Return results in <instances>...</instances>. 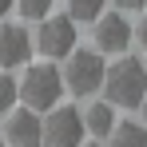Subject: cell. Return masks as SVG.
<instances>
[{"label": "cell", "mask_w": 147, "mask_h": 147, "mask_svg": "<svg viewBox=\"0 0 147 147\" xmlns=\"http://www.w3.org/2000/svg\"><path fill=\"white\" fill-rule=\"evenodd\" d=\"M111 107H139L147 96V64L135 56H123L115 60L107 72H103V88H99Z\"/></svg>", "instance_id": "1"}, {"label": "cell", "mask_w": 147, "mask_h": 147, "mask_svg": "<svg viewBox=\"0 0 147 147\" xmlns=\"http://www.w3.org/2000/svg\"><path fill=\"white\" fill-rule=\"evenodd\" d=\"M60 96H64V76L56 72L52 64H32V68L24 72L20 99H24L32 111H52Z\"/></svg>", "instance_id": "2"}, {"label": "cell", "mask_w": 147, "mask_h": 147, "mask_svg": "<svg viewBox=\"0 0 147 147\" xmlns=\"http://www.w3.org/2000/svg\"><path fill=\"white\" fill-rule=\"evenodd\" d=\"M103 72H107V64H103V52H88V48H76L72 60H68V68H64V88L72 92V96H92L103 88Z\"/></svg>", "instance_id": "3"}, {"label": "cell", "mask_w": 147, "mask_h": 147, "mask_svg": "<svg viewBox=\"0 0 147 147\" xmlns=\"http://www.w3.org/2000/svg\"><path fill=\"white\" fill-rule=\"evenodd\" d=\"M84 135H88L84 111H76V107H52V115L44 119V139H40V147H80Z\"/></svg>", "instance_id": "4"}, {"label": "cell", "mask_w": 147, "mask_h": 147, "mask_svg": "<svg viewBox=\"0 0 147 147\" xmlns=\"http://www.w3.org/2000/svg\"><path fill=\"white\" fill-rule=\"evenodd\" d=\"M36 48L48 60H64L76 52V20L72 16H44L40 36H36Z\"/></svg>", "instance_id": "5"}, {"label": "cell", "mask_w": 147, "mask_h": 147, "mask_svg": "<svg viewBox=\"0 0 147 147\" xmlns=\"http://www.w3.org/2000/svg\"><path fill=\"white\" fill-rule=\"evenodd\" d=\"M4 139L12 147H40L44 139V119H40V111H32L24 103V111H8V123H4Z\"/></svg>", "instance_id": "6"}, {"label": "cell", "mask_w": 147, "mask_h": 147, "mask_svg": "<svg viewBox=\"0 0 147 147\" xmlns=\"http://www.w3.org/2000/svg\"><path fill=\"white\" fill-rule=\"evenodd\" d=\"M131 24L123 20V12H103L96 20V48L99 52H111V56H119V52H127V44H131Z\"/></svg>", "instance_id": "7"}, {"label": "cell", "mask_w": 147, "mask_h": 147, "mask_svg": "<svg viewBox=\"0 0 147 147\" xmlns=\"http://www.w3.org/2000/svg\"><path fill=\"white\" fill-rule=\"evenodd\" d=\"M28 56H32V36L24 24H4L0 28V68H20Z\"/></svg>", "instance_id": "8"}, {"label": "cell", "mask_w": 147, "mask_h": 147, "mask_svg": "<svg viewBox=\"0 0 147 147\" xmlns=\"http://www.w3.org/2000/svg\"><path fill=\"white\" fill-rule=\"evenodd\" d=\"M107 147H147V123H131V119H115L111 135H107Z\"/></svg>", "instance_id": "9"}, {"label": "cell", "mask_w": 147, "mask_h": 147, "mask_svg": "<svg viewBox=\"0 0 147 147\" xmlns=\"http://www.w3.org/2000/svg\"><path fill=\"white\" fill-rule=\"evenodd\" d=\"M84 127H88L92 135H99V139H107L111 127H115V107H111L107 99H103V103H92L88 115H84Z\"/></svg>", "instance_id": "10"}, {"label": "cell", "mask_w": 147, "mask_h": 147, "mask_svg": "<svg viewBox=\"0 0 147 147\" xmlns=\"http://www.w3.org/2000/svg\"><path fill=\"white\" fill-rule=\"evenodd\" d=\"M103 4L107 0H68V16H72L76 24H96L99 16H103Z\"/></svg>", "instance_id": "11"}, {"label": "cell", "mask_w": 147, "mask_h": 147, "mask_svg": "<svg viewBox=\"0 0 147 147\" xmlns=\"http://www.w3.org/2000/svg\"><path fill=\"white\" fill-rule=\"evenodd\" d=\"M16 99H20V84L8 72H0V115H8V111L16 107Z\"/></svg>", "instance_id": "12"}, {"label": "cell", "mask_w": 147, "mask_h": 147, "mask_svg": "<svg viewBox=\"0 0 147 147\" xmlns=\"http://www.w3.org/2000/svg\"><path fill=\"white\" fill-rule=\"evenodd\" d=\"M16 8H20L24 20H44L52 12V0H16Z\"/></svg>", "instance_id": "13"}, {"label": "cell", "mask_w": 147, "mask_h": 147, "mask_svg": "<svg viewBox=\"0 0 147 147\" xmlns=\"http://www.w3.org/2000/svg\"><path fill=\"white\" fill-rule=\"evenodd\" d=\"M115 4H119V12H139L147 0H115Z\"/></svg>", "instance_id": "14"}, {"label": "cell", "mask_w": 147, "mask_h": 147, "mask_svg": "<svg viewBox=\"0 0 147 147\" xmlns=\"http://www.w3.org/2000/svg\"><path fill=\"white\" fill-rule=\"evenodd\" d=\"M135 36H139V44H143V48H147V16H143V20H139V32H135Z\"/></svg>", "instance_id": "15"}, {"label": "cell", "mask_w": 147, "mask_h": 147, "mask_svg": "<svg viewBox=\"0 0 147 147\" xmlns=\"http://www.w3.org/2000/svg\"><path fill=\"white\" fill-rule=\"evenodd\" d=\"M12 4H16V0H0V20H4V16L12 12Z\"/></svg>", "instance_id": "16"}, {"label": "cell", "mask_w": 147, "mask_h": 147, "mask_svg": "<svg viewBox=\"0 0 147 147\" xmlns=\"http://www.w3.org/2000/svg\"><path fill=\"white\" fill-rule=\"evenodd\" d=\"M139 111H143V123H147V96H143V103H139Z\"/></svg>", "instance_id": "17"}, {"label": "cell", "mask_w": 147, "mask_h": 147, "mask_svg": "<svg viewBox=\"0 0 147 147\" xmlns=\"http://www.w3.org/2000/svg\"><path fill=\"white\" fill-rule=\"evenodd\" d=\"M80 147H84V143H80ZM88 147H99V143H88Z\"/></svg>", "instance_id": "18"}, {"label": "cell", "mask_w": 147, "mask_h": 147, "mask_svg": "<svg viewBox=\"0 0 147 147\" xmlns=\"http://www.w3.org/2000/svg\"><path fill=\"white\" fill-rule=\"evenodd\" d=\"M0 147H8V143H0Z\"/></svg>", "instance_id": "19"}]
</instances>
